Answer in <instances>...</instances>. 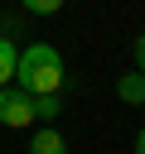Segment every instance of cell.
<instances>
[{
  "mask_svg": "<svg viewBox=\"0 0 145 154\" xmlns=\"http://www.w3.org/2000/svg\"><path fill=\"white\" fill-rule=\"evenodd\" d=\"M63 82H68V67H63V53H58L53 43H29V48H19V58H14V82H10V87H19L24 96H53V91H63Z\"/></svg>",
  "mask_w": 145,
  "mask_h": 154,
  "instance_id": "obj_1",
  "label": "cell"
},
{
  "mask_svg": "<svg viewBox=\"0 0 145 154\" xmlns=\"http://www.w3.org/2000/svg\"><path fill=\"white\" fill-rule=\"evenodd\" d=\"M29 120H34V101H29L19 87H0V125L24 130Z\"/></svg>",
  "mask_w": 145,
  "mask_h": 154,
  "instance_id": "obj_2",
  "label": "cell"
},
{
  "mask_svg": "<svg viewBox=\"0 0 145 154\" xmlns=\"http://www.w3.org/2000/svg\"><path fill=\"white\" fill-rule=\"evenodd\" d=\"M29 154H68V140H63V130H58V125H44V130H34V140H29Z\"/></svg>",
  "mask_w": 145,
  "mask_h": 154,
  "instance_id": "obj_3",
  "label": "cell"
},
{
  "mask_svg": "<svg viewBox=\"0 0 145 154\" xmlns=\"http://www.w3.org/2000/svg\"><path fill=\"white\" fill-rule=\"evenodd\" d=\"M116 96L126 101V106H145V77L130 67V72H121L116 77Z\"/></svg>",
  "mask_w": 145,
  "mask_h": 154,
  "instance_id": "obj_4",
  "label": "cell"
},
{
  "mask_svg": "<svg viewBox=\"0 0 145 154\" xmlns=\"http://www.w3.org/2000/svg\"><path fill=\"white\" fill-rule=\"evenodd\" d=\"M34 101V120L39 125H53L58 116H63V91H53V96H29Z\"/></svg>",
  "mask_w": 145,
  "mask_h": 154,
  "instance_id": "obj_5",
  "label": "cell"
},
{
  "mask_svg": "<svg viewBox=\"0 0 145 154\" xmlns=\"http://www.w3.org/2000/svg\"><path fill=\"white\" fill-rule=\"evenodd\" d=\"M14 58H19V43L14 38H0V87L14 82Z\"/></svg>",
  "mask_w": 145,
  "mask_h": 154,
  "instance_id": "obj_6",
  "label": "cell"
},
{
  "mask_svg": "<svg viewBox=\"0 0 145 154\" xmlns=\"http://www.w3.org/2000/svg\"><path fill=\"white\" fill-rule=\"evenodd\" d=\"M19 5H24L29 14H58V10H63V0H19Z\"/></svg>",
  "mask_w": 145,
  "mask_h": 154,
  "instance_id": "obj_7",
  "label": "cell"
},
{
  "mask_svg": "<svg viewBox=\"0 0 145 154\" xmlns=\"http://www.w3.org/2000/svg\"><path fill=\"white\" fill-rule=\"evenodd\" d=\"M130 58H135V72H140V77H145V34H140V38H135V43H130Z\"/></svg>",
  "mask_w": 145,
  "mask_h": 154,
  "instance_id": "obj_8",
  "label": "cell"
},
{
  "mask_svg": "<svg viewBox=\"0 0 145 154\" xmlns=\"http://www.w3.org/2000/svg\"><path fill=\"white\" fill-rule=\"evenodd\" d=\"M135 154H145V125L135 130Z\"/></svg>",
  "mask_w": 145,
  "mask_h": 154,
  "instance_id": "obj_9",
  "label": "cell"
},
{
  "mask_svg": "<svg viewBox=\"0 0 145 154\" xmlns=\"http://www.w3.org/2000/svg\"><path fill=\"white\" fill-rule=\"evenodd\" d=\"M63 5H72V0H63Z\"/></svg>",
  "mask_w": 145,
  "mask_h": 154,
  "instance_id": "obj_10",
  "label": "cell"
}]
</instances>
